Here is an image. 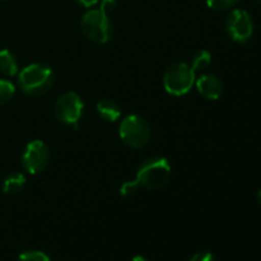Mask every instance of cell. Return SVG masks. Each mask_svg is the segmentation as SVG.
<instances>
[{
	"mask_svg": "<svg viewBox=\"0 0 261 261\" xmlns=\"http://www.w3.org/2000/svg\"><path fill=\"white\" fill-rule=\"evenodd\" d=\"M55 75L53 69L42 63L25 66L18 75V84L23 93L31 97H41L54 86Z\"/></svg>",
	"mask_w": 261,
	"mask_h": 261,
	"instance_id": "1",
	"label": "cell"
},
{
	"mask_svg": "<svg viewBox=\"0 0 261 261\" xmlns=\"http://www.w3.org/2000/svg\"><path fill=\"white\" fill-rule=\"evenodd\" d=\"M170 177V162L163 157H152L140 165L135 180L139 184L140 188L157 190L165 186Z\"/></svg>",
	"mask_w": 261,
	"mask_h": 261,
	"instance_id": "2",
	"label": "cell"
},
{
	"mask_svg": "<svg viewBox=\"0 0 261 261\" xmlns=\"http://www.w3.org/2000/svg\"><path fill=\"white\" fill-rule=\"evenodd\" d=\"M195 71L189 64L175 63L168 66L163 75V87L172 96H184L195 83Z\"/></svg>",
	"mask_w": 261,
	"mask_h": 261,
	"instance_id": "3",
	"label": "cell"
},
{
	"mask_svg": "<svg viewBox=\"0 0 261 261\" xmlns=\"http://www.w3.org/2000/svg\"><path fill=\"white\" fill-rule=\"evenodd\" d=\"M81 27L84 35L96 43L109 42L114 33L111 20L101 9L88 10L82 18Z\"/></svg>",
	"mask_w": 261,
	"mask_h": 261,
	"instance_id": "4",
	"label": "cell"
},
{
	"mask_svg": "<svg viewBox=\"0 0 261 261\" xmlns=\"http://www.w3.org/2000/svg\"><path fill=\"white\" fill-rule=\"evenodd\" d=\"M119 134L127 147L139 149L145 147L149 142L150 127L143 117L138 115H129L120 124Z\"/></svg>",
	"mask_w": 261,
	"mask_h": 261,
	"instance_id": "5",
	"label": "cell"
},
{
	"mask_svg": "<svg viewBox=\"0 0 261 261\" xmlns=\"http://www.w3.org/2000/svg\"><path fill=\"white\" fill-rule=\"evenodd\" d=\"M83 99L75 92H66L61 94L55 103V116L60 122L71 125L78 129L79 120L83 115Z\"/></svg>",
	"mask_w": 261,
	"mask_h": 261,
	"instance_id": "6",
	"label": "cell"
},
{
	"mask_svg": "<svg viewBox=\"0 0 261 261\" xmlns=\"http://www.w3.org/2000/svg\"><path fill=\"white\" fill-rule=\"evenodd\" d=\"M50 150L42 140H33L28 143L22 155V165L31 175L42 172L48 165Z\"/></svg>",
	"mask_w": 261,
	"mask_h": 261,
	"instance_id": "7",
	"label": "cell"
},
{
	"mask_svg": "<svg viewBox=\"0 0 261 261\" xmlns=\"http://www.w3.org/2000/svg\"><path fill=\"white\" fill-rule=\"evenodd\" d=\"M226 31L236 42H246L254 32V23L246 10L234 9L227 17Z\"/></svg>",
	"mask_w": 261,
	"mask_h": 261,
	"instance_id": "8",
	"label": "cell"
},
{
	"mask_svg": "<svg viewBox=\"0 0 261 261\" xmlns=\"http://www.w3.org/2000/svg\"><path fill=\"white\" fill-rule=\"evenodd\" d=\"M196 89L205 99L216 101L222 96L223 84L218 76L213 74H203L196 79Z\"/></svg>",
	"mask_w": 261,
	"mask_h": 261,
	"instance_id": "9",
	"label": "cell"
},
{
	"mask_svg": "<svg viewBox=\"0 0 261 261\" xmlns=\"http://www.w3.org/2000/svg\"><path fill=\"white\" fill-rule=\"evenodd\" d=\"M97 112L105 121L115 122L121 116V110L120 106L112 99H102L97 103Z\"/></svg>",
	"mask_w": 261,
	"mask_h": 261,
	"instance_id": "10",
	"label": "cell"
},
{
	"mask_svg": "<svg viewBox=\"0 0 261 261\" xmlns=\"http://www.w3.org/2000/svg\"><path fill=\"white\" fill-rule=\"evenodd\" d=\"M25 185V177L23 173L15 172L10 173L7 178L3 182V191L8 195H15L19 191H22V189Z\"/></svg>",
	"mask_w": 261,
	"mask_h": 261,
	"instance_id": "11",
	"label": "cell"
},
{
	"mask_svg": "<svg viewBox=\"0 0 261 261\" xmlns=\"http://www.w3.org/2000/svg\"><path fill=\"white\" fill-rule=\"evenodd\" d=\"M0 71L8 76H13L18 73L17 59L9 50L0 51Z\"/></svg>",
	"mask_w": 261,
	"mask_h": 261,
	"instance_id": "12",
	"label": "cell"
},
{
	"mask_svg": "<svg viewBox=\"0 0 261 261\" xmlns=\"http://www.w3.org/2000/svg\"><path fill=\"white\" fill-rule=\"evenodd\" d=\"M212 63V54L206 50H200L193 56L191 59V68L195 71H203L211 65Z\"/></svg>",
	"mask_w": 261,
	"mask_h": 261,
	"instance_id": "13",
	"label": "cell"
},
{
	"mask_svg": "<svg viewBox=\"0 0 261 261\" xmlns=\"http://www.w3.org/2000/svg\"><path fill=\"white\" fill-rule=\"evenodd\" d=\"M15 93V87L12 82L7 79H0V105H5L13 98Z\"/></svg>",
	"mask_w": 261,
	"mask_h": 261,
	"instance_id": "14",
	"label": "cell"
},
{
	"mask_svg": "<svg viewBox=\"0 0 261 261\" xmlns=\"http://www.w3.org/2000/svg\"><path fill=\"white\" fill-rule=\"evenodd\" d=\"M240 0H206V4L211 9L214 10H227L234 7Z\"/></svg>",
	"mask_w": 261,
	"mask_h": 261,
	"instance_id": "15",
	"label": "cell"
},
{
	"mask_svg": "<svg viewBox=\"0 0 261 261\" xmlns=\"http://www.w3.org/2000/svg\"><path fill=\"white\" fill-rule=\"evenodd\" d=\"M18 261H50V259L42 251H25L19 255Z\"/></svg>",
	"mask_w": 261,
	"mask_h": 261,
	"instance_id": "16",
	"label": "cell"
},
{
	"mask_svg": "<svg viewBox=\"0 0 261 261\" xmlns=\"http://www.w3.org/2000/svg\"><path fill=\"white\" fill-rule=\"evenodd\" d=\"M139 188L140 186L139 184L137 182V180L126 181V182L122 184L121 188H120V194H121L122 196H132L137 193Z\"/></svg>",
	"mask_w": 261,
	"mask_h": 261,
	"instance_id": "17",
	"label": "cell"
},
{
	"mask_svg": "<svg viewBox=\"0 0 261 261\" xmlns=\"http://www.w3.org/2000/svg\"><path fill=\"white\" fill-rule=\"evenodd\" d=\"M189 261H216V257H214L213 254H211V252L203 251L196 252L195 255H193V256L190 257Z\"/></svg>",
	"mask_w": 261,
	"mask_h": 261,
	"instance_id": "18",
	"label": "cell"
},
{
	"mask_svg": "<svg viewBox=\"0 0 261 261\" xmlns=\"http://www.w3.org/2000/svg\"><path fill=\"white\" fill-rule=\"evenodd\" d=\"M117 5V0H101V5H99V9L103 13L109 14L110 12L115 9V7Z\"/></svg>",
	"mask_w": 261,
	"mask_h": 261,
	"instance_id": "19",
	"label": "cell"
},
{
	"mask_svg": "<svg viewBox=\"0 0 261 261\" xmlns=\"http://www.w3.org/2000/svg\"><path fill=\"white\" fill-rule=\"evenodd\" d=\"M75 2L84 8H92L96 4H98L99 0H75Z\"/></svg>",
	"mask_w": 261,
	"mask_h": 261,
	"instance_id": "20",
	"label": "cell"
},
{
	"mask_svg": "<svg viewBox=\"0 0 261 261\" xmlns=\"http://www.w3.org/2000/svg\"><path fill=\"white\" fill-rule=\"evenodd\" d=\"M132 261H148V260L143 256H134L132 259Z\"/></svg>",
	"mask_w": 261,
	"mask_h": 261,
	"instance_id": "21",
	"label": "cell"
},
{
	"mask_svg": "<svg viewBox=\"0 0 261 261\" xmlns=\"http://www.w3.org/2000/svg\"><path fill=\"white\" fill-rule=\"evenodd\" d=\"M257 200H259V204L261 205V190L259 191V194H257Z\"/></svg>",
	"mask_w": 261,
	"mask_h": 261,
	"instance_id": "22",
	"label": "cell"
}]
</instances>
